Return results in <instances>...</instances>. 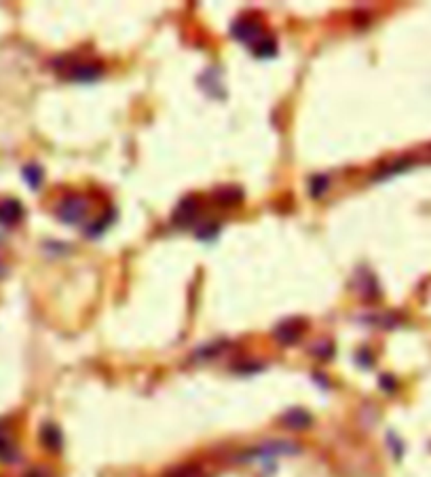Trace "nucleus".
Instances as JSON below:
<instances>
[{
	"label": "nucleus",
	"instance_id": "f257e3e1",
	"mask_svg": "<svg viewBox=\"0 0 431 477\" xmlns=\"http://www.w3.org/2000/svg\"><path fill=\"white\" fill-rule=\"evenodd\" d=\"M89 211V203L83 197H68L57 205V218L63 224H79Z\"/></svg>",
	"mask_w": 431,
	"mask_h": 477
},
{
	"label": "nucleus",
	"instance_id": "f03ea898",
	"mask_svg": "<svg viewBox=\"0 0 431 477\" xmlns=\"http://www.w3.org/2000/svg\"><path fill=\"white\" fill-rule=\"evenodd\" d=\"M231 34H233L237 40H241V43L254 47L256 43L262 40V24H260L258 20H254V17H239V20L233 24Z\"/></svg>",
	"mask_w": 431,
	"mask_h": 477
},
{
	"label": "nucleus",
	"instance_id": "7ed1b4c3",
	"mask_svg": "<svg viewBox=\"0 0 431 477\" xmlns=\"http://www.w3.org/2000/svg\"><path fill=\"white\" fill-rule=\"evenodd\" d=\"M298 446L292 441H266L264 446L250 452V458H269V456H283V454H298Z\"/></svg>",
	"mask_w": 431,
	"mask_h": 477
},
{
	"label": "nucleus",
	"instance_id": "20e7f679",
	"mask_svg": "<svg viewBox=\"0 0 431 477\" xmlns=\"http://www.w3.org/2000/svg\"><path fill=\"white\" fill-rule=\"evenodd\" d=\"M100 68L96 63H75V66H66V70L61 72L63 76H68L70 81H93V78L100 76Z\"/></svg>",
	"mask_w": 431,
	"mask_h": 477
},
{
	"label": "nucleus",
	"instance_id": "39448f33",
	"mask_svg": "<svg viewBox=\"0 0 431 477\" xmlns=\"http://www.w3.org/2000/svg\"><path fill=\"white\" fill-rule=\"evenodd\" d=\"M24 207L20 205V201L15 199H7L0 203V224L3 226H13L22 220Z\"/></svg>",
	"mask_w": 431,
	"mask_h": 477
},
{
	"label": "nucleus",
	"instance_id": "423d86ee",
	"mask_svg": "<svg viewBox=\"0 0 431 477\" xmlns=\"http://www.w3.org/2000/svg\"><path fill=\"white\" fill-rule=\"evenodd\" d=\"M197 211H199V203L192 197L184 199L180 203V207L176 209V213H174V224L176 226H188L197 218Z\"/></svg>",
	"mask_w": 431,
	"mask_h": 477
},
{
	"label": "nucleus",
	"instance_id": "0eeeda50",
	"mask_svg": "<svg viewBox=\"0 0 431 477\" xmlns=\"http://www.w3.org/2000/svg\"><path fill=\"white\" fill-rule=\"evenodd\" d=\"M301 328H303V324L298 319H290V321H285L283 326L277 328L275 336L283 344H292V342H296L301 338Z\"/></svg>",
	"mask_w": 431,
	"mask_h": 477
},
{
	"label": "nucleus",
	"instance_id": "6e6552de",
	"mask_svg": "<svg viewBox=\"0 0 431 477\" xmlns=\"http://www.w3.org/2000/svg\"><path fill=\"white\" fill-rule=\"evenodd\" d=\"M311 423H313V418H311V414L305 412V410H290V412H287V414L283 416V425H285V427H290V429H294V431H303V429H307Z\"/></svg>",
	"mask_w": 431,
	"mask_h": 477
},
{
	"label": "nucleus",
	"instance_id": "1a4fd4ad",
	"mask_svg": "<svg viewBox=\"0 0 431 477\" xmlns=\"http://www.w3.org/2000/svg\"><path fill=\"white\" fill-rule=\"evenodd\" d=\"M20 458L17 446L7 433H0V462H15Z\"/></svg>",
	"mask_w": 431,
	"mask_h": 477
},
{
	"label": "nucleus",
	"instance_id": "9d476101",
	"mask_svg": "<svg viewBox=\"0 0 431 477\" xmlns=\"http://www.w3.org/2000/svg\"><path fill=\"white\" fill-rule=\"evenodd\" d=\"M40 437H43V444H45L51 452H57V450L61 448V433H59L53 425H45Z\"/></svg>",
	"mask_w": 431,
	"mask_h": 477
},
{
	"label": "nucleus",
	"instance_id": "9b49d317",
	"mask_svg": "<svg viewBox=\"0 0 431 477\" xmlns=\"http://www.w3.org/2000/svg\"><path fill=\"white\" fill-rule=\"evenodd\" d=\"M24 178H26L28 186L32 190H36L43 182V169L38 165H28V167H24Z\"/></svg>",
	"mask_w": 431,
	"mask_h": 477
},
{
	"label": "nucleus",
	"instance_id": "f8f14e48",
	"mask_svg": "<svg viewBox=\"0 0 431 477\" xmlns=\"http://www.w3.org/2000/svg\"><path fill=\"white\" fill-rule=\"evenodd\" d=\"M275 53H277V49H275V43H273L271 38H269V40L262 38L260 43L254 45V55H256V57H273Z\"/></svg>",
	"mask_w": 431,
	"mask_h": 477
},
{
	"label": "nucleus",
	"instance_id": "ddd939ff",
	"mask_svg": "<svg viewBox=\"0 0 431 477\" xmlns=\"http://www.w3.org/2000/svg\"><path fill=\"white\" fill-rule=\"evenodd\" d=\"M326 188H328V180L326 178H315L313 186H311V192H313V197H322Z\"/></svg>",
	"mask_w": 431,
	"mask_h": 477
},
{
	"label": "nucleus",
	"instance_id": "4468645a",
	"mask_svg": "<svg viewBox=\"0 0 431 477\" xmlns=\"http://www.w3.org/2000/svg\"><path fill=\"white\" fill-rule=\"evenodd\" d=\"M169 477H201V473H199L197 469L186 467V469H178V471L169 473Z\"/></svg>",
	"mask_w": 431,
	"mask_h": 477
},
{
	"label": "nucleus",
	"instance_id": "2eb2a0df",
	"mask_svg": "<svg viewBox=\"0 0 431 477\" xmlns=\"http://www.w3.org/2000/svg\"><path fill=\"white\" fill-rule=\"evenodd\" d=\"M26 477H51V475H49V471H47V469H43V467H36V469L28 471V473H26Z\"/></svg>",
	"mask_w": 431,
	"mask_h": 477
},
{
	"label": "nucleus",
	"instance_id": "dca6fc26",
	"mask_svg": "<svg viewBox=\"0 0 431 477\" xmlns=\"http://www.w3.org/2000/svg\"><path fill=\"white\" fill-rule=\"evenodd\" d=\"M5 277H7V264L0 260V281H3Z\"/></svg>",
	"mask_w": 431,
	"mask_h": 477
},
{
	"label": "nucleus",
	"instance_id": "f3484780",
	"mask_svg": "<svg viewBox=\"0 0 431 477\" xmlns=\"http://www.w3.org/2000/svg\"><path fill=\"white\" fill-rule=\"evenodd\" d=\"M231 195H235V190H233V188H227V197H231ZM220 203L231 205V199H220Z\"/></svg>",
	"mask_w": 431,
	"mask_h": 477
}]
</instances>
